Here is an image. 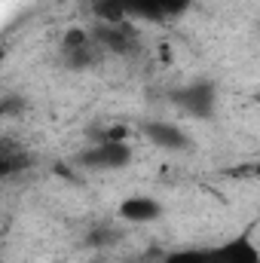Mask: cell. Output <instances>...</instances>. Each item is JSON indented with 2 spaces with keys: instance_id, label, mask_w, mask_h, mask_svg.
Returning a JSON list of instances; mask_svg holds the SVG:
<instances>
[{
  "instance_id": "cell-8",
  "label": "cell",
  "mask_w": 260,
  "mask_h": 263,
  "mask_svg": "<svg viewBox=\"0 0 260 263\" xmlns=\"http://www.w3.org/2000/svg\"><path fill=\"white\" fill-rule=\"evenodd\" d=\"M117 214L126 223H153L162 217V202L153 196H129L120 202Z\"/></svg>"
},
{
  "instance_id": "cell-6",
  "label": "cell",
  "mask_w": 260,
  "mask_h": 263,
  "mask_svg": "<svg viewBox=\"0 0 260 263\" xmlns=\"http://www.w3.org/2000/svg\"><path fill=\"white\" fill-rule=\"evenodd\" d=\"M208 263H260V245L251 233L230 236L227 242L208 248Z\"/></svg>"
},
{
  "instance_id": "cell-3",
  "label": "cell",
  "mask_w": 260,
  "mask_h": 263,
  "mask_svg": "<svg viewBox=\"0 0 260 263\" xmlns=\"http://www.w3.org/2000/svg\"><path fill=\"white\" fill-rule=\"evenodd\" d=\"M104 49L95 43L92 31L86 28H67L62 37V62L67 70H92L101 65Z\"/></svg>"
},
{
  "instance_id": "cell-5",
  "label": "cell",
  "mask_w": 260,
  "mask_h": 263,
  "mask_svg": "<svg viewBox=\"0 0 260 263\" xmlns=\"http://www.w3.org/2000/svg\"><path fill=\"white\" fill-rule=\"evenodd\" d=\"M193 6V0H126V15L138 22H172L181 18L187 9Z\"/></svg>"
},
{
  "instance_id": "cell-7",
  "label": "cell",
  "mask_w": 260,
  "mask_h": 263,
  "mask_svg": "<svg viewBox=\"0 0 260 263\" xmlns=\"http://www.w3.org/2000/svg\"><path fill=\"white\" fill-rule=\"evenodd\" d=\"M144 135L150 144H156L159 150H169V153H184L193 147L190 135L184 129H178L175 123H165V120H150L144 123Z\"/></svg>"
},
{
  "instance_id": "cell-15",
  "label": "cell",
  "mask_w": 260,
  "mask_h": 263,
  "mask_svg": "<svg viewBox=\"0 0 260 263\" xmlns=\"http://www.w3.org/2000/svg\"><path fill=\"white\" fill-rule=\"evenodd\" d=\"M254 98H257V101H260V89H257V92H254Z\"/></svg>"
},
{
  "instance_id": "cell-14",
  "label": "cell",
  "mask_w": 260,
  "mask_h": 263,
  "mask_svg": "<svg viewBox=\"0 0 260 263\" xmlns=\"http://www.w3.org/2000/svg\"><path fill=\"white\" fill-rule=\"evenodd\" d=\"M230 175H254V178H260V162H254V165H242V168H233Z\"/></svg>"
},
{
  "instance_id": "cell-2",
  "label": "cell",
  "mask_w": 260,
  "mask_h": 263,
  "mask_svg": "<svg viewBox=\"0 0 260 263\" xmlns=\"http://www.w3.org/2000/svg\"><path fill=\"white\" fill-rule=\"evenodd\" d=\"M132 147L126 141H92L77 153V165L86 172H120L132 162Z\"/></svg>"
},
{
  "instance_id": "cell-9",
  "label": "cell",
  "mask_w": 260,
  "mask_h": 263,
  "mask_svg": "<svg viewBox=\"0 0 260 263\" xmlns=\"http://www.w3.org/2000/svg\"><path fill=\"white\" fill-rule=\"evenodd\" d=\"M28 165H31V159H28L25 150H18L12 141L0 144V178H12V175L25 172Z\"/></svg>"
},
{
  "instance_id": "cell-12",
  "label": "cell",
  "mask_w": 260,
  "mask_h": 263,
  "mask_svg": "<svg viewBox=\"0 0 260 263\" xmlns=\"http://www.w3.org/2000/svg\"><path fill=\"white\" fill-rule=\"evenodd\" d=\"M156 263H208V248H181V251H169Z\"/></svg>"
},
{
  "instance_id": "cell-11",
  "label": "cell",
  "mask_w": 260,
  "mask_h": 263,
  "mask_svg": "<svg viewBox=\"0 0 260 263\" xmlns=\"http://www.w3.org/2000/svg\"><path fill=\"white\" fill-rule=\"evenodd\" d=\"M92 12L98 22H129L126 0H92Z\"/></svg>"
},
{
  "instance_id": "cell-4",
  "label": "cell",
  "mask_w": 260,
  "mask_h": 263,
  "mask_svg": "<svg viewBox=\"0 0 260 263\" xmlns=\"http://www.w3.org/2000/svg\"><path fill=\"white\" fill-rule=\"evenodd\" d=\"M89 31L95 37V43L110 55L126 59V55H135L141 49V34L132 25V18L129 22H95V28H89Z\"/></svg>"
},
{
  "instance_id": "cell-13",
  "label": "cell",
  "mask_w": 260,
  "mask_h": 263,
  "mask_svg": "<svg viewBox=\"0 0 260 263\" xmlns=\"http://www.w3.org/2000/svg\"><path fill=\"white\" fill-rule=\"evenodd\" d=\"M0 110H3V117H15V114H22V110H25V98H18V95L6 92V95L0 98Z\"/></svg>"
},
{
  "instance_id": "cell-1",
  "label": "cell",
  "mask_w": 260,
  "mask_h": 263,
  "mask_svg": "<svg viewBox=\"0 0 260 263\" xmlns=\"http://www.w3.org/2000/svg\"><path fill=\"white\" fill-rule=\"evenodd\" d=\"M169 101L187 117L208 120V117H214V107H217V86L211 80H193V83L172 89Z\"/></svg>"
},
{
  "instance_id": "cell-10",
  "label": "cell",
  "mask_w": 260,
  "mask_h": 263,
  "mask_svg": "<svg viewBox=\"0 0 260 263\" xmlns=\"http://www.w3.org/2000/svg\"><path fill=\"white\" fill-rule=\"evenodd\" d=\"M120 239H123V230H117V227H110V223H98V227H92V230L86 233V245H89V248H98V251L114 248Z\"/></svg>"
}]
</instances>
